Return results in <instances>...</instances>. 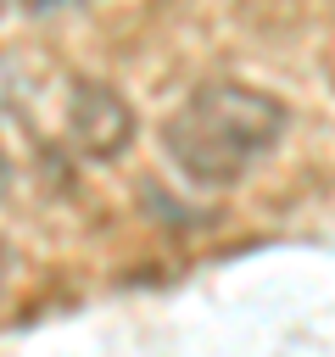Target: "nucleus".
Segmentation results:
<instances>
[{
    "label": "nucleus",
    "mask_w": 335,
    "mask_h": 357,
    "mask_svg": "<svg viewBox=\"0 0 335 357\" xmlns=\"http://www.w3.org/2000/svg\"><path fill=\"white\" fill-rule=\"evenodd\" d=\"M290 128V112L251 89V84H207L179 100V112L162 123L168 162L195 190H229L251 162H262L279 134Z\"/></svg>",
    "instance_id": "1"
},
{
    "label": "nucleus",
    "mask_w": 335,
    "mask_h": 357,
    "mask_svg": "<svg viewBox=\"0 0 335 357\" xmlns=\"http://www.w3.org/2000/svg\"><path fill=\"white\" fill-rule=\"evenodd\" d=\"M67 139L89 162H117L134 145V106L106 84H78L67 100Z\"/></svg>",
    "instance_id": "2"
}]
</instances>
